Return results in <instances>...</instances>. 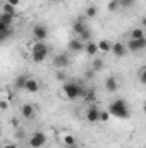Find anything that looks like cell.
I'll return each instance as SVG.
<instances>
[{"label":"cell","mask_w":146,"mask_h":148,"mask_svg":"<svg viewBox=\"0 0 146 148\" xmlns=\"http://www.w3.org/2000/svg\"><path fill=\"white\" fill-rule=\"evenodd\" d=\"M72 31L76 33V36L81 38L84 43H88L89 38H91V29H89L88 24H86V17H77V19L74 21Z\"/></svg>","instance_id":"cell-3"},{"label":"cell","mask_w":146,"mask_h":148,"mask_svg":"<svg viewBox=\"0 0 146 148\" xmlns=\"http://www.w3.org/2000/svg\"><path fill=\"white\" fill-rule=\"evenodd\" d=\"M141 23H143V26H145V28H146V16H145V17H143V19H141Z\"/></svg>","instance_id":"cell-34"},{"label":"cell","mask_w":146,"mask_h":148,"mask_svg":"<svg viewBox=\"0 0 146 148\" xmlns=\"http://www.w3.org/2000/svg\"><path fill=\"white\" fill-rule=\"evenodd\" d=\"M112 45H113V43H110L108 40L103 38V40L98 41V50H100L102 53H108V52H112Z\"/></svg>","instance_id":"cell-18"},{"label":"cell","mask_w":146,"mask_h":148,"mask_svg":"<svg viewBox=\"0 0 146 148\" xmlns=\"http://www.w3.org/2000/svg\"><path fill=\"white\" fill-rule=\"evenodd\" d=\"M131 38H132V40H139V38H145V33H143V29H139V28H134V29L131 31Z\"/></svg>","instance_id":"cell-25"},{"label":"cell","mask_w":146,"mask_h":148,"mask_svg":"<svg viewBox=\"0 0 146 148\" xmlns=\"http://www.w3.org/2000/svg\"><path fill=\"white\" fill-rule=\"evenodd\" d=\"M28 93H36L38 90H40V83H38V79L35 77H28V81H26V88H24Z\"/></svg>","instance_id":"cell-15"},{"label":"cell","mask_w":146,"mask_h":148,"mask_svg":"<svg viewBox=\"0 0 146 148\" xmlns=\"http://www.w3.org/2000/svg\"><path fill=\"white\" fill-rule=\"evenodd\" d=\"M107 9H108L110 12H115V10H119V9H120V2H119V0H110L108 5H107Z\"/></svg>","instance_id":"cell-24"},{"label":"cell","mask_w":146,"mask_h":148,"mask_svg":"<svg viewBox=\"0 0 146 148\" xmlns=\"http://www.w3.org/2000/svg\"><path fill=\"white\" fill-rule=\"evenodd\" d=\"M103 67H105L103 59H102V57H95L93 62H91V69H93L95 73H100V71H103Z\"/></svg>","instance_id":"cell-17"},{"label":"cell","mask_w":146,"mask_h":148,"mask_svg":"<svg viewBox=\"0 0 146 148\" xmlns=\"http://www.w3.org/2000/svg\"><path fill=\"white\" fill-rule=\"evenodd\" d=\"M2 12H5V14H12V16H17L16 7H14V5H10L9 2H3V5H2Z\"/></svg>","instance_id":"cell-22"},{"label":"cell","mask_w":146,"mask_h":148,"mask_svg":"<svg viewBox=\"0 0 146 148\" xmlns=\"http://www.w3.org/2000/svg\"><path fill=\"white\" fill-rule=\"evenodd\" d=\"M96 14H98V7L96 5H88L86 10H84V17L86 19H95Z\"/></svg>","instance_id":"cell-19"},{"label":"cell","mask_w":146,"mask_h":148,"mask_svg":"<svg viewBox=\"0 0 146 148\" xmlns=\"http://www.w3.org/2000/svg\"><path fill=\"white\" fill-rule=\"evenodd\" d=\"M69 64H71V59L67 53H57L53 57V67H57V69H65V67H69Z\"/></svg>","instance_id":"cell-7"},{"label":"cell","mask_w":146,"mask_h":148,"mask_svg":"<svg viewBox=\"0 0 146 148\" xmlns=\"http://www.w3.org/2000/svg\"><path fill=\"white\" fill-rule=\"evenodd\" d=\"M3 148H17V145H16V143H5Z\"/></svg>","instance_id":"cell-33"},{"label":"cell","mask_w":146,"mask_h":148,"mask_svg":"<svg viewBox=\"0 0 146 148\" xmlns=\"http://www.w3.org/2000/svg\"><path fill=\"white\" fill-rule=\"evenodd\" d=\"M57 79H59V81H64V83H67V77H65V74L62 73V71H59V73H57Z\"/></svg>","instance_id":"cell-31"},{"label":"cell","mask_w":146,"mask_h":148,"mask_svg":"<svg viewBox=\"0 0 146 148\" xmlns=\"http://www.w3.org/2000/svg\"><path fill=\"white\" fill-rule=\"evenodd\" d=\"M67 148H77V145H76V147H67Z\"/></svg>","instance_id":"cell-37"},{"label":"cell","mask_w":146,"mask_h":148,"mask_svg":"<svg viewBox=\"0 0 146 148\" xmlns=\"http://www.w3.org/2000/svg\"><path fill=\"white\" fill-rule=\"evenodd\" d=\"M67 47H69V52H83V50L86 48V43H84L81 38L76 36L67 43Z\"/></svg>","instance_id":"cell-11"},{"label":"cell","mask_w":146,"mask_h":148,"mask_svg":"<svg viewBox=\"0 0 146 148\" xmlns=\"http://www.w3.org/2000/svg\"><path fill=\"white\" fill-rule=\"evenodd\" d=\"M120 2V7L122 9H131L134 5V0H119Z\"/></svg>","instance_id":"cell-27"},{"label":"cell","mask_w":146,"mask_h":148,"mask_svg":"<svg viewBox=\"0 0 146 148\" xmlns=\"http://www.w3.org/2000/svg\"><path fill=\"white\" fill-rule=\"evenodd\" d=\"M21 115H23L24 119H35L36 110H35V107H33L31 103H24V105L21 107Z\"/></svg>","instance_id":"cell-13"},{"label":"cell","mask_w":146,"mask_h":148,"mask_svg":"<svg viewBox=\"0 0 146 148\" xmlns=\"http://www.w3.org/2000/svg\"><path fill=\"white\" fill-rule=\"evenodd\" d=\"M33 36L36 41H45L46 36H48V29H46V26L45 24H36L35 28H33Z\"/></svg>","instance_id":"cell-9"},{"label":"cell","mask_w":146,"mask_h":148,"mask_svg":"<svg viewBox=\"0 0 146 148\" xmlns=\"http://www.w3.org/2000/svg\"><path fill=\"white\" fill-rule=\"evenodd\" d=\"M95 100H96L95 90H88V93H86V97H84V102H95Z\"/></svg>","instance_id":"cell-26"},{"label":"cell","mask_w":146,"mask_h":148,"mask_svg":"<svg viewBox=\"0 0 146 148\" xmlns=\"http://www.w3.org/2000/svg\"><path fill=\"white\" fill-rule=\"evenodd\" d=\"M16 17H17V16H12V14H5V12H2V14H0V23L12 26V23H14Z\"/></svg>","instance_id":"cell-21"},{"label":"cell","mask_w":146,"mask_h":148,"mask_svg":"<svg viewBox=\"0 0 146 148\" xmlns=\"http://www.w3.org/2000/svg\"><path fill=\"white\" fill-rule=\"evenodd\" d=\"M5 2H9V3H10V5H14V7H17V5H19V2H21V0H5Z\"/></svg>","instance_id":"cell-32"},{"label":"cell","mask_w":146,"mask_h":148,"mask_svg":"<svg viewBox=\"0 0 146 148\" xmlns=\"http://www.w3.org/2000/svg\"><path fill=\"white\" fill-rule=\"evenodd\" d=\"M126 47H127L129 52H141V50L146 48V36L139 38V40H132V38H131V40L126 43Z\"/></svg>","instance_id":"cell-6"},{"label":"cell","mask_w":146,"mask_h":148,"mask_svg":"<svg viewBox=\"0 0 146 148\" xmlns=\"http://www.w3.org/2000/svg\"><path fill=\"white\" fill-rule=\"evenodd\" d=\"M108 112H110V115H113L117 119H129V115H131V109H129L127 102L122 100V98L113 100L108 107Z\"/></svg>","instance_id":"cell-2"},{"label":"cell","mask_w":146,"mask_h":148,"mask_svg":"<svg viewBox=\"0 0 146 148\" xmlns=\"http://www.w3.org/2000/svg\"><path fill=\"white\" fill-rule=\"evenodd\" d=\"M139 83L141 84H146V67L139 71Z\"/></svg>","instance_id":"cell-29"},{"label":"cell","mask_w":146,"mask_h":148,"mask_svg":"<svg viewBox=\"0 0 146 148\" xmlns=\"http://www.w3.org/2000/svg\"><path fill=\"white\" fill-rule=\"evenodd\" d=\"M86 93H88V88L81 86V84L76 83V81H67V83H64V95H65L69 100H77V98H83V100H84Z\"/></svg>","instance_id":"cell-1"},{"label":"cell","mask_w":146,"mask_h":148,"mask_svg":"<svg viewBox=\"0 0 146 148\" xmlns=\"http://www.w3.org/2000/svg\"><path fill=\"white\" fill-rule=\"evenodd\" d=\"M110 119V112L108 110H102V114H100V122H107Z\"/></svg>","instance_id":"cell-28"},{"label":"cell","mask_w":146,"mask_h":148,"mask_svg":"<svg viewBox=\"0 0 146 148\" xmlns=\"http://www.w3.org/2000/svg\"><path fill=\"white\" fill-rule=\"evenodd\" d=\"M45 143H46V134L41 133V131L33 133V134L29 136V140H28V145L31 148H41Z\"/></svg>","instance_id":"cell-5"},{"label":"cell","mask_w":146,"mask_h":148,"mask_svg":"<svg viewBox=\"0 0 146 148\" xmlns=\"http://www.w3.org/2000/svg\"><path fill=\"white\" fill-rule=\"evenodd\" d=\"M26 81H28V76H26V74L17 76V79H16V83H14L16 90H24V88H26Z\"/></svg>","instance_id":"cell-20"},{"label":"cell","mask_w":146,"mask_h":148,"mask_svg":"<svg viewBox=\"0 0 146 148\" xmlns=\"http://www.w3.org/2000/svg\"><path fill=\"white\" fill-rule=\"evenodd\" d=\"M12 35H14V29H12V26L0 23V38H2V41H5L7 38H10Z\"/></svg>","instance_id":"cell-14"},{"label":"cell","mask_w":146,"mask_h":148,"mask_svg":"<svg viewBox=\"0 0 146 148\" xmlns=\"http://www.w3.org/2000/svg\"><path fill=\"white\" fill-rule=\"evenodd\" d=\"M100 114H102V110L93 103V105H89L88 110H86V121H88L89 124H95V122L100 121Z\"/></svg>","instance_id":"cell-8"},{"label":"cell","mask_w":146,"mask_h":148,"mask_svg":"<svg viewBox=\"0 0 146 148\" xmlns=\"http://www.w3.org/2000/svg\"><path fill=\"white\" fill-rule=\"evenodd\" d=\"M48 52H50V48H48V45H46L45 41H36V43H33V47H31V59H33V62L41 64V62L48 57Z\"/></svg>","instance_id":"cell-4"},{"label":"cell","mask_w":146,"mask_h":148,"mask_svg":"<svg viewBox=\"0 0 146 148\" xmlns=\"http://www.w3.org/2000/svg\"><path fill=\"white\" fill-rule=\"evenodd\" d=\"M112 53L120 59V57H126V55L129 53V50H127V47H126L122 41H115V43L112 45Z\"/></svg>","instance_id":"cell-10"},{"label":"cell","mask_w":146,"mask_h":148,"mask_svg":"<svg viewBox=\"0 0 146 148\" xmlns=\"http://www.w3.org/2000/svg\"><path fill=\"white\" fill-rule=\"evenodd\" d=\"M105 90H107L108 93H115V91L119 90V81H117L115 76H108V77L105 79Z\"/></svg>","instance_id":"cell-12"},{"label":"cell","mask_w":146,"mask_h":148,"mask_svg":"<svg viewBox=\"0 0 146 148\" xmlns=\"http://www.w3.org/2000/svg\"><path fill=\"white\" fill-rule=\"evenodd\" d=\"M143 112H145V114H146V102H145V103H143Z\"/></svg>","instance_id":"cell-35"},{"label":"cell","mask_w":146,"mask_h":148,"mask_svg":"<svg viewBox=\"0 0 146 148\" xmlns=\"http://www.w3.org/2000/svg\"><path fill=\"white\" fill-rule=\"evenodd\" d=\"M52 2H62V0H52Z\"/></svg>","instance_id":"cell-36"},{"label":"cell","mask_w":146,"mask_h":148,"mask_svg":"<svg viewBox=\"0 0 146 148\" xmlns=\"http://www.w3.org/2000/svg\"><path fill=\"white\" fill-rule=\"evenodd\" d=\"M7 109H9V102H7V100H2V102H0V110L5 112Z\"/></svg>","instance_id":"cell-30"},{"label":"cell","mask_w":146,"mask_h":148,"mask_svg":"<svg viewBox=\"0 0 146 148\" xmlns=\"http://www.w3.org/2000/svg\"><path fill=\"white\" fill-rule=\"evenodd\" d=\"M62 141H64V145H65V147H76V145H77V140L74 138L72 134H65Z\"/></svg>","instance_id":"cell-23"},{"label":"cell","mask_w":146,"mask_h":148,"mask_svg":"<svg viewBox=\"0 0 146 148\" xmlns=\"http://www.w3.org/2000/svg\"><path fill=\"white\" fill-rule=\"evenodd\" d=\"M84 52H86L89 57H96V53L100 52V50H98V43H95V41H88Z\"/></svg>","instance_id":"cell-16"}]
</instances>
